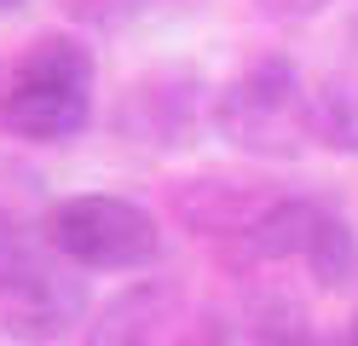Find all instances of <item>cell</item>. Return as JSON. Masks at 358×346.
Masks as SVG:
<instances>
[{
	"mask_svg": "<svg viewBox=\"0 0 358 346\" xmlns=\"http://www.w3.org/2000/svg\"><path fill=\"white\" fill-rule=\"evenodd\" d=\"M306 266H312V277H318L324 289H341V283H352V266H358V243H352V225H347L341 214H329V219H324V231L312 237V254H306Z\"/></svg>",
	"mask_w": 358,
	"mask_h": 346,
	"instance_id": "cell-9",
	"label": "cell"
},
{
	"mask_svg": "<svg viewBox=\"0 0 358 346\" xmlns=\"http://www.w3.org/2000/svg\"><path fill=\"white\" fill-rule=\"evenodd\" d=\"M341 346H358V317L347 323V340H341Z\"/></svg>",
	"mask_w": 358,
	"mask_h": 346,
	"instance_id": "cell-15",
	"label": "cell"
},
{
	"mask_svg": "<svg viewBox=\"0 0 358 346\" xmlns=\"http://www.w3.org/2000/svg\"><path fill=\"white\" fill-rule=\"evenodd\" d=\"M335 208H324L318 196H272L260 202V214L243 231V248L249 260H306L312 254V237L324 231V219Z\"/></svg>",
	"mask_w": 358,
	"mask_h": 346,
	"instance_id": "cell-7",
	"label": "cell"
},
{
	"mask_svg": "<svg viewBox=\"0 0 358 346\" xmlns=\"http://www.w3.org/2000/svg\"><path fill=\"white\" fill-rule=\"evenodd\" d=\"M208 122L243 156L295 161L312 145V87H306L295 58L266 52L255 64H243L237 75L214 92Z\"/></svg>",
	"mask_w": 358,
	"mask_h": 346,
	"instance_id": "cell-1",
	"label": "cell"
},
{
	"mask_svg": "<svg viewBox=\"0 0 358 346\" xmlns=\"http://www.w3.org/2000/svg\"><path fill=\"white\" fill-rule=\"evenodd\" d=\"M12 6H24V0H0V12H12Z\"/></svg>",
	"mask_w": 358,
	"mask_h": 346,
	"instance_id": "cell-16",
	"label": "cell"
},
{
	"mask_svg": "<svg viewBox=\"0 0 358 346\" xmlns=\"http://www.w3.org/2000/svg\"><path fill=\"white\" fill-rule=\"evenodd\" d=\"M24 248H29V237H24V225H17L6 208H0V277H6L17 260H24Z\"/></svg>",
	"mask_w": 358,
	"mask_h": 346,
	"instance_id": "cell-13",
	"label": "cell"
},
{
	"mask_svg": "<svg viewBox=\"0 0 358 346\" xmlns=\"http://www.w3.org/2000/svg\"><path fill=\"white\" fill-rule=\"evenodd\" d=\"M312 138L335 156H358V75H329L312 87Z\"/></svg>",
	"mask_w": 358,
	"mask_h": 346,
	"instance_id": "cell-8",
	"label": "cell"
},
{
	"mask_svg": "<svg viewBox=\"0 0 358 346\" xmlns=\"http://www.w3.org/2000/svg\"><path fill=\"white\" fill-rule=\"evenodd\" d=\"M173 306H179L173 283H162V277L133 283L87 323V346H156L162 340V323L173 317Z\"/></svg>",
	"mask_w": 358,
	"mask_h": 346,
	"instance_id": "cell-6",
	"label": "cell"
},
{
	"mask_svg": "<svg viewBox=\"0 0 358 346\" xmlns=\"http://www.w3.org/2000/svg\"><path fill=\"white\" fill-rule=\"evenodd\" d=\"M87 317V283L64 254L24 248L6 277H0V329L12 340H58Z\"/></svg>",
	"mask_w": 358,
	"mask_h": 346,
	"instance_id": "cell-4",
	"label": "cell"
},
{
	"mask_svg": "<svg viewBox=\"0 0 358 346\" xmlns=\"http://www.w3.org/2000/svg\"><path fill=\"white\" fill-rule=\"evenodd\" d=\"M255 346H318V335H312L301 317H278V323H266V329H260Z\"/></svg>",
	"mask_w": 358,
	"mask_h": 346,
	"instance_id": "cell-12",
	"label": "cell"
},
{
	"mask_svg": "<svg viewBox=\"0 0 358 346\" xmlns=\"http://www.w3.org/2000/svg\"><path fill=\"white\" fill-rule=\"evenodd\" d=\"M196 122H203V75L196 69H150L116 104V127L133 145H150V150L191 145Z\"/></svg>",
	"mask_w": 358,
	"mask_h": 346,
	"instance_id": "cell-5",
	"label": "cell"
},
{
	"mask_svg": "<svg viewBox=\"0 0 358 346\" xmlns=\"http://www.w3.org/2000/svg\"><path fill=\"white\" fill-rule=\"evenodd\" d=\"M255 6H260V17H272V23H306V17L329 12L335 0H255Z\"/></svg>",
	"mask_w": 358,
	"mask_h": 346,
	"instance_id": "cell-11",
	"label": "cell"
},
{
	"mask_svg": "<svg viewBox=\"0 0 358 346\" xmlns=\"http://www.w3.org/2000/svg\"><path fill=\"white\" fill-rule=\"evenodd\" d=\"M93 52L70 35H41L0 92V127L24 145H64L93 122Z\"/></svg>",
	"mask_w": 358,
	"mask_h": 346,
	"instance_id": "cell-2",
	"label": "cell"
},
{
	"mask_svg": "<svg viewBox=\"0 0 358 346\" xmlns=\"http://www.w3.org/2000/svg\"><path fill=\"white\" fill-rule=\"evenodd\" d=\"M47 248L76 271H145L162 254V225L133 196L81 191L47 214Z\"/></svg>",
	"mask_w": 358,
	"mask_h": 346,
	"instance_id": "cell-3",
	"label": "cell"
},
{
	"mask_svg": "<svg viewBox=\"0 0 358 346\" xmlns=\"http://www.w3.org/2000/svg\"><path fill=\"white\" fill-rule=\"evenodd\" d=\"M179 346H226V329H220V323H196Z\"/></svg>",
	"mask_w": 358,
	"mask_h": 346,
	"instance_id": "cell-14",
	"label": "cell"
},
{
	"mask_svg": "<svg viewBox=\"0 0 358 346\" xmlns=\"http://www.w3.org/2000/svg\"><path fill=\"white\" fill-rule=\"evenodd\" d=\"M156 6H162V0H58V12L87 23V29H127V23L150 17Z\"/></svg>",
	"mask_w": 358,
	"mask_h": 346,
	"instance_id": "cell-10",
	"label": "cell"
}]
</instances>
